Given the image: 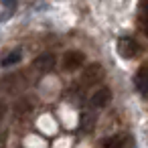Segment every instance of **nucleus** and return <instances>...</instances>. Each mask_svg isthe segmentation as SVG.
Returning a JSON list of instances; mask_svg holds the SVG:
<instances>
[{
  "label": "nucleus",
  "instance_id": "obj_11",
  "mask_svg": "<svg viewBox=\"0 0 148 148\" xmlns=\"http://www.w3.org/2000/svg\"><path fill=\"white\" fill-rule=\"evenodd\" d=\"M21 59H23V51H21V49H14V51H10L6 57H2L0 65H2V67H10V65L21 63Z\"/></svg>",
  "mask_w": 148,
  "mask_h": 148
},
{
  "label": "nucleus",
  "instance_id": "obj_13",
  "mask_svg": "<svg viewBox=\"0 0 148 148\" xmlns=\"http://www.w3.org/2000/svg\"><path fill=\"white\" fill-rule=\"evenodd\" d=\"M0 148H6V132L0 130Z\"/></svg>",
  "mask_w": 148,
  "mask_h": 148
},
{
  "label": "nucleus",
  "instance_id": "obj_14",
  "mask_svg": "<svg viewBox=\"0 0 148 148\" xmlns=\"http://www.w3.org/2000/svg\"><path fill=\"white\" fill-rule=\"evenodd\" d=\"M144 8H146V10H148V2H146V4H144Z\"/></svg>",
  "mask_w": 148,
  "mask_h": 148
},
{
  "label": "nucleus",
  "instance_id": "obj_8",
  "mask_svg": "<svg viewBox=\"0 0 148 148\" xmlns=\"http://www.w3.org/2000/svg\"><path fill=\"white\" fill-rule=\"evenodd\" d=\"M91 108H95V110H101V108H106L110 101H112V91H110V87H99L97 91H93V95H91Z\"/></svg>",
  "mask_w": 148,
  "mask_h": 148
},
{
  "label": "nucleus",
  "instance_id": "obj_4",
  "mask_svg": "<svg viewBox=\"0 0 148 148\" xmlns=\"http://www.w3.org/2000/svg\"><path fill=\"white\" fill-rule=\"evenodd\" d=\"M33 112H35V103H33L29 97H21V99H16V103H14V108H12V116H14L16 122H25V120H29V118L33 116Z\"/></svg>",
  "mask_w": 148,
  "mask_h": 148
},
{
  "label": "nucleus",
  "instance_id": "obj_3",
  "mask_svg": "<svg viewBox=\"0 0 148 148\" xmlns=\"http://www.w3.org/2000/svg\"><path fill=\"white\" fill-rule=\"evenodd\" d=\"M61 63H63V69H65V71H77L79 67H83L85 55H83L81 51H77V49H71V51H65Z\"/></svg>",
  "mask_w": 148,
  "mask_h": 148
},
{
  "label": "nucleus",
  "instance_id": "obj_2",
  "mask_svg": "<svg viewBox=\"0 0 148 148\" xmlns=\"http://www.w3.org/2000/svg\"><path fill=\"white\" fill-rule=\"evenodd\" d=\"M25 85H27V81L23 79V73H12V75L0 77V91H4V93L21 91Z\"/></svg>",
  "mask_w": 148,
  "mask_h": 148
},
{
  "label": "nucleus",
  "instance_id": "obj_5",
  "mask_svg": "<svg viewBox=\"0 0 148 148\" xmlns=\"http://www.w3.org/2000/svg\"><path fill=\"white\" fill-rule=\"evenodd\" d=\"M55 65H57V57H55V53H41L35 61H33V67L37 69V71H41V73H49V71H53L55 69Z\"/></svg>",
  "mask_w": 148,
  "mask_h": 148
},
{
  "label": "nucleus",
  "instance_id": "obj_1",
  "mask_svg": "<svg viewBox=\"0 0 148 148\" xmlns=\"http://www.w3.org/2000/svg\"><path fill=\"white\" fill-rule=\"evenodd\" d=\"M103 75H106V71L99 63H89L81 71V81H83V85H97L103 79Z\"/></svg>",
  "mask_w": 148,
  "mask_h": 148
},
{
  "label": "nucleus",
  "instance_id": "obj_7",
  "mask_svg": "<svg viewBox=\"0 0 148 148\" xmlns=\"http://www.w3.org/2000/svg\"><path fill=\"white\" fill-rule=\"evenodd\" d=\"M103 148H134V140L130 134H114L103 140Z\"/></svg>",
  "mask_w": 148,
  "mask_h": 148
},
{
  "label": "nucleus",
  "instance_id": "obj_9",
  "mask_svg": "<svg viewBox=\"0 0 148 148\" xmlns=\"http://www.w3.org/2000/svg\"><path fill=\"white\" fill-rule=\"evenodd\" d=\"M134 85H136V89H138L142 95H148V69H146V67H142V69L136 73Z\"/></svg>",
  "mask_w": 148,
  "mask_h": 148
},
{
  "label": "nucleus",
  "instance_id": "obj_6",
  "mask_svg": "<svg viewBox=\"0 0 148 148\" xmlns=\"http://www.w3.org/2000/svg\"><path fill=\"white\" fill-rule=\"evenodd\" d=\"M138 51H140V47H138V43H136L132 37H122V39L118 41V53H120L124 59L136 57Z\"/></svg>",
  "mask_w": 148,
  "mask_h": 148
},
{
  "label": "nucleus",
  "instance_id": "obj_15",
  "mask_svg": "<svg viewBox=\"0 0 148 148\" xmlns=\"http://www.w3.org/2000/svg\"><path fill=\"white\" fill-rule=\"evenodd\" d=\"M146 35H148V23H146Z\"/></svg>",
  "mask_w": 148,
  "mask_h": 148
},
{
  "label": "nucleus",
  "instance_id": "obj_12",
  "mask_svg": "<svg viewBox=\"0 0 148 148\" xmlns=\"http://www.w3.org/2000/svg\"><path fill=\"white\" fill-rule=\"evenodd\" d=\"M6 112H8V106H6V101L0 97V122L4 120V116H6Z\"/></svg>",
  "mask_w": 148,
  "mask_h": 148
},
{
  "label": "nucleus",
  "instance_id": "obj_10",
  "mask_svg": "<svg viewBox=\"0 0 148 148\" xmlns=\"http://www.w3.org/2000/svg\"><path fill=\"white\" fill-rule=\"evenodd\" d=\"M95 112H91V110H85V112H81V116H79V126H81V130L83 132H91L93 130V126H95Z\"/></svg>",
  "mask_w": 148,
  "mask_h": 148
}]
</instances>
